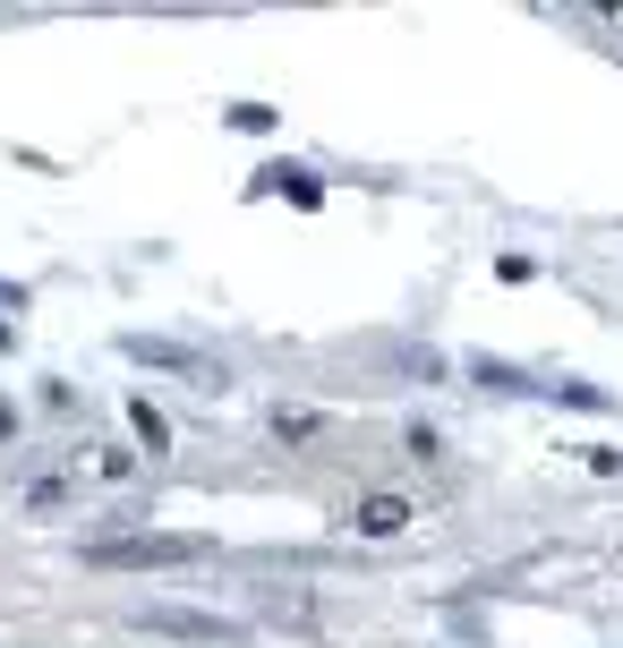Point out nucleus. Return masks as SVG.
Masks as SVG:
<instances>
[{"mask_svg": "<svg viewBox=\"0 0 623 648\" xmlns=\"http://www.w3.org/2000/svg\"><path fill=\"white\" fill-rule=\"evenodd\" d=\"M86 554L103 572H171V563H205V538H103Z\"/></svg>", "mask_w": 623, "mask_h": 648, "instance_id": "obj_1", "label": "nucleus"}, {"mask_svg": "<svg viewBox=\"0 0 623 648\" xmlns=\"http://www.w3.org/2000/svg\"><path fill=\"white\" fill-rule=\"evenodd\" d=\"M146 631H171V640H214V648H239V623H223V615H180V606H146Z\"/></svg>", "mask_w": 623, "mask_h": 648, "instance_id": "obj_2", "label": "nucleus"}, {"mask_svg": "<svg viewBox=\"0 0 623 648\" xmlns=\"http://www.w3.org/2000/svg\"><path fill=\"white\" fill-rule=\"evenodd\" d=\"M351 529H359V538H401V529H410V504H401V495H367L359 512H351Z\"/></svg>", "mask_w": 623, "mask_h": 648, "instance_id": "obj_3", "label": "nucleus"}, {"mask_svg": "<svg viewBox=\"0 0 623 648\" xmlns=\"http://www.w3.org/2000/svg\"><path fill=\"white\" fill-rule=\"evenodd\" d=\"M257 188H282L291 205H325V188H316V171H299V162H273V171H257Z\"/></svg>", "mask_w": 623, "mask_h": 648, "instance_id": "obj_4", "label": "nucleus"}, {"mask_svg": "<svg viewBox=\"0 0 623 648\" xmlns=\"http://www.w3.org/2000/svg\"><path fill=\"white\" fill-rule=\"evenodd\" d=\"M129 419H137V435H146V444H154V453H163V444H171V426H163V410H146V401H137Z\"/></svg>", "mask_w": 623, "mask_h": 648, "instance_id": "obj_5", "label": "nucleus"}]
</instances>
